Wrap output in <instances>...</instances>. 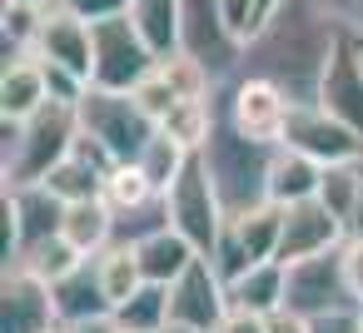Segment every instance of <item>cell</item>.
Here are the masks:
<instances>
[{
	"label": "cell",
	"instance_id": "cell-43",
	"mask_svg": "<svg viewBox=\"0 0 363 333\" xmlns=\"http://www.w3.org/2000/svg\"><path fill=\"white\" fill-rule=\"evenodd\" d=\"M348 234H363V194H358V204H353V214H348Z\"/></svg>",
	"mask_w": 363,
	"mask_h": 333
},
{
	"label": "cell",
	"instance_id": "cell-3",
	"mask_svg": "<svg viewBox=\"0 0 363 333\" xmlns=\"http://www.w3.org/2000/svg\"><path fill=\"white\" fill-rule=\"evenodd\" d=\"M274 149L279 145H259V140L239 135L224 115L214 120V135H209V145L199 154L209 164V179H214L219 204H224L229 219H239L244 209H254V204L269 199V159H274Z\"/></svg>",
	"mask_w": 363,
	"mask_h": 333
},
{
	"label": "cell",
	"instance_id": "cell-28",
	"mask_svg": "<svg viewBox=\"0 0 363 333\" xmlns=\"http://www.w3.org/2000/svg\"><path fill=\"white\" fill-rule=\"evenodd\" d=\"M100 199H105L115 214H125V209H140V204L160 199V189L150 184V174H145L135 159H125V164H115V169L105 174V184H100Z\"/></svg>",
	"mask_w": 363,
	"mask_h": 333
},
{
	"label": "cell",
	"instance_id": "cell-14",
	"mask_svg": "<svg viewBox=\"0 0 363 333\" xmlns=\"http://www.w3.org/2000/svg\"><path fill=\"white\" fill-rule=\"evenodd\" d=\"M318 105L343 120L348 130L363 135V55H358V30H343L323 80H318Z\"/></svg>",
	"mask_w": 363,
	"mask_h": 333
},
{
	"label": "cell",
	"instance_id": "cell-13",
	"mask_svg": "<svg viewBox=\"0 0 363 333\" xmlns=\"http://www.w3.org/2000/svg\"><path fill=\"white\" fill-rule=\"evenodd\" d=\"M348 239V224L313 194L298 204H284V239H279V264H298L313 254H328Z\"/></svg>",
	"mask_w": 363,
	"mask_h": 333
},
{
	"label": "cell",
	"instance_id": "cell-20",
	"mask_svg": "<svg viewBox=\"0 0 363 333\" xmlns=\"http://www.w3.org/2000/svg\"><path fill=\"white\" fill-rule=\"evenodd\" d=\"M135 254H140V269H145V283H174L194 259H199V249L174 229V224H164V229H155V234H145L140 244H135Z\"/></svg>",
	"mask_w": 363,
	"mask_h": 333
},
{
	"label": "cell",
	"instance_id": "cell-12",
	"mask_svg": "<svg viewBox=\"0 0 363 333\" xmlns=\"http://www.w3.org/2000/svg\"><path fill=\"white\" fill-rule=\"evenodd\" d=\"M50 328H60L50 278H40L21 264L6 269V283H0V333H50Z\"/></svg>",
	"mask_w": 363,
	"mask_h": 333
},
{
	"label": "cell",
	"instance_id": "cell-31",
	"mask_svg": "<svg viewBox=\"0 0 363 333\" xmlns=\"http://www.w3.org/2000/svg\"><path fill=\"white\" fill-rule=\"evenodd\" d=\"M16 264L55 283V278H65V273H70L75 264H85V254H80V249H70V244H65V239L55 234V239H45V244H35V249H26V254H21ZM16 264H11V269H16Z\"/></svg>",
	"mask_w": 363,
	"mask_h": 333
},
{
	"label": "cell",
	"instance_id": "cell-16",
	"mask_svg": "<svg viewBox=\"0 0 363 333\" xmlns=\"http://www.w3.org/2000/svg\"><path fill=\"white\" fill-rule=\"evenodd\" d=\"M224 308H229V283L214 273L209 254H199V259L169 283V318H179V323H199V328L214 333V323L224 318Z\"/></svg>",
	"mask_w": 363,
	"mask_h": 333
},
{
	"label": "cell",
	"instance_id": "cell-5",
	"mask_svg": "<svg viewBox=\"0 0 363 333\" xmlns=\"http://www.w3.org/2000/svg\"><path fill=\"white\" fill-rule=\"evenodd\" d=\"M214 105H219V115H224L239 135H249V140H259V145H284L294 100H289V90H279L274 80H264V75H234V80L214 85Z\"/></svg>",
	"mask_w": 363,
	"mask_h": 333
},
{
	"label": "cell",
	"instance_id": "cell-44",
	"mask_svg": "<svg viewBox=\"0 0 363 333\" xmlns=\"http://www.w3.org/2000/svg\"><path fill=\"white\" fill-rule=\"evenodd\" d=\"M0 6H50V0H0Z\"/></svg>",
	"mask_w": 363,
	"mask_h": 333
},
{
	"label": "cell",
	"instance_id": "cell-38",
	"mask_svg": "<svg viewBox=\"0 0 363 333\" xmlns=\"http://www.w3.org/2000/svg\"><path fill=\"white\" fill-rule=\"evenodd\" d=\"M308 333H363V313H358V308H338V313H318Z\"/></svg>",
	"mask_w": 363,
	"mask_h": 333
},
{
	"label": "cell",
	"instance_id": "cell-32",
	"mask_svg": "<svg viewBox=\"0 0 363 333\" xmlns=\"http://www.w3.org/2000/svg\"><path fill=\"white\" fill-rule=\"evenodd\" d=\"M130 95H135V100H140V110H145V115H150V120H155V125H160V120H164V115H169V105H174V100H179V90H174V85H169V75H164V70H160V60H155V70H150V75H145V80H140V85H135V90H130Z\"/></svg>",
	"mask_w": 363,
	"mask_h": 333
},
{
	"label": "cell",
	"instance_id": "cell-37",
	"mask_svg": "<svg viewBox=\"0 0 363 333\" xmlns=\"http://www.w3.org/2000/svg\"><path fill=\"white\" fill-rule=\"evenodd\" d=\"M338 254H343V273H348V283H353V293L363 303V234H348L338 244Z\"/></svg>",
	"mask_w": 363,
	"mask_h": 333
},
{
	"label": "cell",
	"instance_id": "cell-24",
	"mask_svg": "<svg viewBox=\"0 0 363 333\" xmlns=\"http://www.w3.org/2000/svg\"><path fill=\"white\" fill-rule=\"evenodd\" d=\"M284 264L279 259H264V264H249L234 283H229V303H244V308H259V313H274L284 303Z\"/></svg>",
	"mask_w": 363,
	"mask_h": 333
},
{
	"label": "cell",
	"instance_id": "cell-7",
	"mask_svg": "<svg viewBox=\"0 0 363 333\" xmlns=\"http://www.w3.org/2000/svg\"><path fill=\"white\" fill-rule=\"evenodd\" d=\"M155 50L145 40V30L135 26V16H110L95 21V65H90V85L95 90H135L150 70H155Z\"/></svg>",
	"mask_w": 363,
	"mask_h": 333
},
{
	"label": "cell",
	"instance_id": "cell-21",
	"mask_svg": "<svg viewBox=\"0 0 363 333\" xmlns=\"http://www.w3.org/2000/svg\"><path fill=\"white\" fill-rule=\"evenodd\" d=\"M50 293H55V313H60V323L95 318V313H115V308H110V298H105V283H100L95 259L75 264L65 278H55V283H50Z\"/></svg>",
	"mask_w": 363,
	"mask_h": 333
},
{
	"label": "cell",
	"instance_id": "cell-33",
	"mask_svg": "<svg viewBox=\"0 0 363 333\" xmlns=\"http://www.w3.org/2000/svg\"><path fill=\"white\" fill-rule=\"evenodd\" d=\"M209 264H214V273L224 278V283H234L254 259H249V249L239 244V234H234V224H224V234H219V244L209 249Z\"/></svg>",
	"mask_w": 363,
	"mask_h": 333
},
{
	"label": "cell",
	"instance_id": "cell-1",
	"mask_svg": "<svg viewBox=\"0 0 363 333\" xmlns=\"http://www.w3.org/2000/svg\"><path fill=\"white\" fill-rule=\"evenodd\" d=\"M343 40V26L313 6V0H284V6L244 40L239 75H264L279 90H289L294 105L318 100V80Z\"/></svg>",
	"mask_w": 363,
	"mask_h": 333
},
{
	"label": "cell",
	"instance_id": "cell-15",
	"mask_svg": "<svg viewBox=\"0 0 363 333\" xmlns=\"http://www.w3.org/2000/svg\"><path fill=\"white\" fill-rule=\"evenodd\" d=\"M35 55L90 80V65H95V26L80 21V16L65 11V6H45L40 30H35Z\"/></svg>",
	"mask_w": 363,
	"mask_h": 333
},
{
	"label": "cell",
	"instance_id": "cell-48",
	"mask_svg": "<svg viewBox=\"0 0 363 333\" xmlns=\"http://www.w3.org/2000/svg\"><path fill=\"white\" fill-rule=\"evenodd\" d=\"M358 169H363V159H358Z\"/></svg>",
	"mask_w": 363,
	"mask_h": 333
},
{
	"label": "cell",
	"instance_id": "cell-18",
	"mask_svg": "<svg viewBox=\"0 0 363 333\" xmlns=\"http://www.w3.org/2000/svg\"><path fill=\"white\" fill-rule=\"evenodd\" d=\"M323 184V164L294 145H279L274 159H269V199L274 204H298V199H313Z\"/></svg>",
	"mask_w": 363,
	"mask_h": 333
},
{
	"label": "cell",
	"instance_id": "cell-22",
	"mask_svg": "<svg viewBox=\"0 0 363 333\" xmlns=\"http://www.w3.org/2000/svg\"><path fill=\"white\" fill-rule=\"evenodd\" d=\"M214 120H219L214 95H189V100H174V105H169V115L160 120V130H164L179 149L199 154V149L209 145V135H214Z\"/></svg>",
	"mask_w": 363,
	"mask_h": 333
},
{
	"label": "cell",
	"instance_id": "cell-42",
	"mask_svg": "<svg viewBox=\"0 0 363 333\" xmlns=\"http://www.w3.org/2000/svg\"><path fill=\"white\" fill-rule=\"evenodd\" d=\"M160 333H209V328H199V323H179V318H169Z\"/></svg>",
	"mask_w": 363,
	"mask_h": 333
},
{
	"label": "cell",
	"instance_id": "cell-10",
	"mask_svg": "<svg viewBox=\"0 0 363 333\" xmlns=\"http://www.w3.org/2000/svg\"><path fill=\"white\" fill-rule=\"evenodd\" d=\"M284 303L318 318V313H338V308H358V293L343 273V254L328 249V254H313V259H298V264H284Z\"/></svg>",
	"mask_w": 363,
	"mask_h": 333
},
{
	"label": "cell",
	"instance_id": "cell-29",
	"mask_svg": "<svg viewBox=\"0 0 363 333\" xmlns=\"http://www.w3.org/2000/svg\"><path fill=\"white\" fill-rule=\"evenodd\" d=\"M184 159H189V149H179V145H174V140H169L164 130H155V140H150V145L140 149V159H135V164H140V169L150 174V184H155V189L164 194V189H169V184L179 179Z\"/></svg>",
	"mask_w": 363,
	"mask_h": 333
},
{
	"label": "cell",
	"instance_id": "cell-25",
	"mask_svg": "<svg viewBox=\"0 0 363 333\" xmlns=\"http://www.w3.org/2000/svg\"><path fill=\"white\" fill-rule=\"evenodd\" d=\"M95 269H100V283H105L110 308H120L135 288H145V269H140L135 244H120V239H115L105 254H95Z\"/></svg>",
	"mask_w": 363,
	"mask_h": 333
},
{
	"label": "cell",
	"instance_id": "cell-35",
	"mask_svg": "<svg viewBox=\"0 0 363 333\" xmlns=\"http://www.w3.org/2000/svg\"><path fill=\"white\" fill-rule=\"evenodd\" d=\"M219 11H224V26L239 40H249L259 30V6H254V0H219Z\"/></svg>",
	"mask_w": 363,
	"mask_h": 333
},
{
	"label": "cell",
	"instance_id": "cell-36",
	"mask_svg": "<svg viewBox=\"0 0 363 333\" xmlns=\"http://www.w3.org/2000/svg\"><path fill=\"white\" fill-rule=\"evenodd\" d=\"M50 6H65V11H75L80 21H110V16H125L130 11V0H50Z\"/></svg>",
	"mask_w": 363,
	"mask_h": 333
},
{
	"label": "cell",
	"instance_id": "cell-2",
	"mask_svg": "<svg viewBox=\"0 0 363 333\" xmlns=\"http://www.w3.org/2000/svg\"><path fill=\"white\" fill-rule=\"evenodd\" d=\"M80 140V110L75 105H40L30 120L0 115V174L6 184H40Z\"/></svg>",
	"mask_w": 363,
	"mask_h": 333
},
{
	"label": "cell",
	"instance_id": "cell-27",
	"mask_svg": "<svg viewBox=\"0 0 363 333\" xmlns=\"http://www.w3.org/2000/svg\"><path fill=\"white\" fill-rule=\"evenodd\" d=\"M115 323H120L125 333H160V328L169 323V288H164V283L135 288V293L115 308Z\"/></svg>",
	"mask_w": 363,
	"mask_h": 333
},
{
	"label": "cell",
	"instance_id": "cell-8",
	"mask_svg": "<svg viewBox=\"0 0 363 333\" xmlns=\"http://www.w3.org/2000/svg\"><path fill=\"white\" fill-rule=\"evenodd\" d=\"M179 50L194 55L219 85L234 80L244 60V40L224 26L219 0H179Z\"/></svg>",
	"mask_w": 363,
	"mask_h": 333
},
{
	"label": "cell",
	"instance_id": "cell-45",
	"mask_svg": "<svg viewBox=\"0 0 363 333\" xmlns=\"http://www.w3.org/2000/svg\"><path fill=\"white\" fill-rule=\"evenodd\" d=\"M358 55H363V35H358Z\"/></svg>",
	"mask_w": 363,
	"mask_h": 333
},
{
	"label": "cell",
	"instance_id": "cell-6",
	"mask_svg": "<svg viewBox=\"0 0 363 333\" xmlns=\"http://www.w3.org/2000/svg\"><path fill=\"white\" fill-rule=\"evenodd\" d=\"M164 204H169V224H174L199 254H209V249L219 244L229 214H224V204H219V189H214V179H209L204 154H189V159H184L179 179L164 189Z\"/></svg>",
	"mask_w": 363,
	"mask_h": 333
},
{
	"label": "cell",
	"instance_id": "cell-39",
	"mask_svg": "<svg viewBox=\"0 0 363 333\" xmlns=\"http://www.w3.org/2000/svg\"><path fill=\"white\" fill-rule=\"evenodd\" d=\"M313 6H323L343 30H358L363 35V0H313Z\"/></svg>",
	"mask_w": 363,
	"mask_h": 333
},
{
	"label": "cell",
	"instance_id": "cell-47",
	"mask_svg": "<svg viewBox=\"0 0 363 333\" xmlns=\"http://www.w3.org/2000/svg\"><path fill=\"white\" fill-rule=\"evenodd\" d=\"M358 313H363V303H358Z\"/></svg>",
	"mask_w": 363,
	"mask_h": 333
},
{
	"label": "cell",
	"instance_id": "cell-9",
	"mask_svg": "<svg viewBox=\"0 0 363 333\" xmlns=\"http://www.w3.org/2000/svg\"><path fill=\"white\" fill-rule=\"evenodd\" d=\"M0 214H6V269L60 234V219H65V199L50 189V184H6L0 194Z\"/></svg>",
	"mask_w": 363,
	"mask_h": 333
},
{
	"label": "cell",
	"instance_id": "cell-4",
	"mask_svg": "<svg viewBox=\"0 0 363 333\" xmlns=\"http://www.w3.org/2000/svg\"><path fill=\"white\" fill-rule=\"evenodd\" d=\"M80 110V135H90L115 164L125 159H140V149L155 140V120L140 110V100L130 90H85V100L75 105Z\"/></svg>",
	"mask_w": 363,
	"mask_h": 333
},
{
	"label": "cell",
	"instance_id": "cell-40",
	"mask_svg": "<svg viewBox=\"0 0 363 333\" xmlns=\"http://www.w3.org/2000/svg\"><path fill=\"white\" fill-rule=\"evenodd\" d=\"M308 328H313V318L298 313V308H289V303H279L269 313V333H308Z\"/></svg>",
	"mask_w": 363,
	"mask_h": 333
},
{
	"label": "cell",
	"instance_id": "cell-23",
	"mask_svg": "<svg viewBox=\"0 0 363 333\" xmlns=\"http://www.w3.org/2000/svg\"><path fill=\"white\" fill-rule=\"evenodd\" d=\"M229 224H234V234H239V244L249 249V259H254V264L279 259V239H284V204L264 199V204L244 209V214H239V219H229Z\"/></svg>",
	"mask_w": 363,
	"mask_h": 333
},
{
	"label": "cell",
	"instance_id": "cell-11",
	"mask_svg": "<svg viewBox=\"0 0 363 333\" xmlns=\"http://www.w3.org/2000/svg\"><path fill=\"white\" fill-rule=\"evenodd\" d=\"M284 145L313 154L318 164H348V159H363V135L348 130L343 120H333L318 100L308 105H294L289 115V130H284Z\"/></svg>",
	"mask_w": 363,
	"mask_h": 333
},
{
	"label": "cell",
	"instance_id": "cell-41",
	"mask_svg": "<svg viewBox=\"0 0 363 333\" xmlns=\"http://www.w3.org/2000/svg\"><path fill=\"white\" fill-rule=\"evenodd\" d=\"M65 333H120L115 313H95V318H75V323H60Z\"/></svg>",
	"mask_w": 363,
	"mask_h": 333
},
{
	"label": "cell",
	"instance_id": "cell-19",
	"mask_svg": "<svg viewBox=\"0 0 363 333\" xmlns=\"http://www.w3.org/2000/svg\"><path fill=\"white\" fill-rule=\"evenodd\" d=\"M60 239H65L70 249H80L85 259L105 254V249L115 244V209H110L100 194H95V199H75V204H65Z\"/></svg>",
	"mask_w": 363,
	"mask_h": 333
},
{
	"label": "cell",
	"instance_id": "cell-46",
	"mask_svg": "<svg viewBox=\"0 0 363 333\" xmlns=\"http://www.w3.org/2000/svg\"><path fill=\"white\" fill-rule=\"evenodd\" d=\"M50 333H65V328H50Z\"/></svg>",
	"mask_w": 363,
	"mask_h": 333
},
{
	"label": "cell",
	"instance_id": "cell-26",
	"mask_svg": "<svg viewBox=\"0 0 363 333\" xmlns=\"http://www.w3.org/2000/svg\"><path fill=\"white\" fill-rule=\"evenodd\" d=\"M130 16L160 60L179 50V0H130Z\"/></svg>",
	"mask_w": 363,
	"mask_h": 333
},
{
	"label": "cell",
	"instance_id": "cell-30",
	"mask_svg": "<svg viewBox=\"0 0 363 333\" xmlns=\"http://www.w3.org/2000/svg\"><path fill=\"white\" fill-rule=\"evenodd\" d=\"M358 194H363V169H358V159H348V164H323V184H318V199L348 224V214H353V204H358Z\"/></svg>",
	"mask_w": 363,
	"mask_h": 333
},
{
	"label": "cell",
	"instance_id": "cell-17",
	"mask_svg": "<svg viewBox=\"0 0 363 333\" xmlns=\"http://www.w3.org/2000/svg\"><path fill=\"white\" fill-rule=\"evenodd\" d=\"M40 105H50V85H45V65L40 55H16L0 70V115L6 120H30Z\"/></svg>",
	"mask_w": 363,
	"mask_h": 333
},
{
	"label": "cell",
	"instance_id": "cell-34",
	"mask_svg": "<svg viewBox=\"0 0 363 333\" xmlns=\"http://www.w3.org/2000/svg\"><path fill=\"white\" fill-rule=\"evenodd\" d=\"M214 333H269V313L244 308V303H229V308H224V318L214 323Z\"/></svg>",
	"mask_w": 363,
	"mask_h": 333
}]
</instances>
